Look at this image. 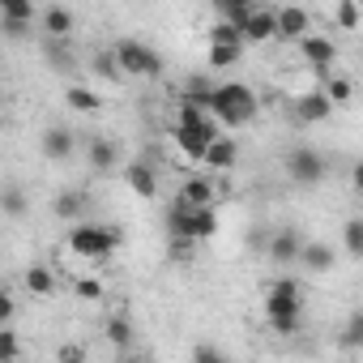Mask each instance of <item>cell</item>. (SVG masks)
I'll return each mask as SVG.
<instances>
[{
	"mask_svg": "<svg viewBox=\"0 0 363 363\" xmlns=\"http://www.w3.org/2000/svg\"><path fill=\"white\" fill-rule=\"evenodd\" d=\"M303 35H312V18H308V9H299V5H282V9H278V39L299 43Z\"/></svg>",
	"mask_w": 363,
	"mask_h": 363,
	"instance_id": "obj_11",
	"label": "cell"
},
{
	"mask_svg": "<svg viewBox=\"0 0 363 363\" xmlns=\"http://www.w3.org/2000/svg\"><path fill=\"white\" fill-rule=\"evenodd\" d=\"M111 52H116V60H120L124 77H145V82L162 77V56H158L150 43H141V39H120Z\"/></svg>",
	"mask_w": 363,
	"mask_h": 363,
	"instance_id": "obj_5",
	"label": "cell"
},
{
	"mask_svg": "<svg viewBox=\"0 0 363 363\" xmlns=\"http://www.w3.org/2000/svg\"><path fill=\"white\" fill-rule=\"evenodd\" d=\"M359 9H363V0H359Z\"/></svg>",
	"mask_w": 363,
	"mask_h": 363,
	"instance_id": "obj_42",
	"label": "cell"
},
{
	"mask_svg": "<svg viewBox=\"0 0 363 363\" xmlns=\"http://www.w3.org/2000/svg\"><path fill=\"white\" fill-rule=\"evenodd\" d=\"M179 103H197V107L214 111V86L206 77H189L184 86H179Z\"/></svg>",
	"mask_w": 363,
	"mask_h": 363,
	"instance_id": "obj_22",
	"label": "cell"
},
{
	"mask_svg": "<svg viewBox=\"0 0 363 363\" xmlns=\"http://www.w3.org/2000/svg\"><path fill=\"white\" fill-rule=\"evenodd\" d=\"M5 35L18 43V39H26L30 35V22H13V18H5Z\"/></svg>",
	"mask_w": 363,
	"mask_h": 363,
	"instance_id": "obj_37",
	"label": "cell"
},
{
	"mask_svg": "<svg viewBox=\"0 0 363 363\" xmlns=\"http://www.w3.org/2000/svg\"><path fill=\"white\" fill-rule=\"evenodd\" d=\"M103 333H107V342H111L116 350H133V342H137V325H133L124 312H111V316L103 320Z\"/></svg>",
	"mask_w": 363,
	"mask_h": 363,
	"instance_id": "obj_16",
	"label": "cell"
},
{
	"mask_svg": "<svg viewBox=\"0 0 363 363\" xmlns=\"http://www.w3.org/2000/svg\"><path fill=\"white\" fill-rule=\"evenodd\" d=\"M52 214H56L60 223H82V214H86V193H77V189H65V193H56V201H52Z\"/></svg>",
	"mask_w": 363,
	"mask_h": 363,
	"instance_id": "obj_19",
	"label": "cell"
},
{
	"mask_svg": "<svg viewBox=\"0 0 363 363\" xmlns=\"http://www.w3.org/2000/svg\"><path fill=\"white\" fill-rule=\"evenodd\" d=\"M244 39L248 43H269L278 39V9H252L248 26H244Z\"/></svg>",
	"mask_w": 363,
	"mask_h": 363,
	"instance_id": "obj_15",
	"label": "cell"
},
{
	"mask_svg": "<svg viewBox=\"0 0 363 363\" xmlns=\"http://www.w3.org/2000/svg\"><path fill=\"white\" fill-rule=\"evenodd\" d=\"M120 248V231L103 227V223H73L69 231V252L86 257V261H111Z\"/></svg>",
	"mask_w": 363,
	"mask_h": 363,
	"instance_id": "obj_4",
	"label": "cell"
},
{
	"mask_svg": "<svg viewBox=\"0 0 363 363\" xmlns=\"http://www.w3.org/2000/svg\"><path fill=\"white\" fill-rule=\"evenodd\" d=\"M48 60H52L56 69H65V65H73V52H69V39H52V43H48Z\"/></svg>",
	"mask_w": 363,
	"mask_h": 363,
	"instance_id": "obj_35",
	"label": "cell"
},
{
	"mask_svg": "<svg viewBox=\"0 0 363 363\" xmlns=\"http://www.w3.org/2000/svg\"><path fill=\"white\" fill-rule=\"evenodd\" d=\"M73 295L86 299V303H94V299H103V282H99V278H77V282H73Z\"/></svg>",
	"mask_w": 363,
	"mask_h": 363,
	"instance_id": "obj_34",
	"label": "cell"
},
{
	"mask_svg": "<svg viewBox=\"0 0 363 363\" xmlns=\"http://www.w3.org/2000/svg\"><path fill=\"white\" fill-rule=\"evenodd\" d=\"M124 179H128V189H133L137 197H154V193H158V175H154V167H150L145 158H137V162H128V171H124Z\"/></svg>",
	"mask_w": 363,
	"mask_h": 363,
	"instance_id": "obj_17",
	"label": "cell"
},
{
	"mask_svg": "<svg viewBox=\"0 0 363 363\" xmlns=\"http://www.w3.org/2000/svg\"><path fill=\"white\" fill-rule=\"evenodd\" d=\"M210 43H248V39H244V26H235V22L223 18V22L210 26Z\"/></svg>",
	"mask_w": 363,
	"mask_h": 363,
	"instance_id": "obj_30",
	"label": "cell"
},
{
	"mask_svg": "<svg viewBox=\"0 0 363 363\" xmlns=\"http://www.w3.org/2000/svg\"><path fill=\"white\" fill-rule=\"evenodd\" d=\"M206 60H210V69H231L244 60V43H210Z\"/></svg>",
	"mask_w": 363,
	"mask_h": 363,
	"instance_id": "obj_25",
	"label": "cell"
},
{
	"mask_svg": "<svg viewBox=\"0 0 363 363\" xmlns=\"http://www.w3.org/2000/svg\"><path fill=\"white\" fill-rule=\"evenodd\" d=\"M265 320H269V329L282 333V337L299 333V320H303V295H299V282H295V278H278V282H269V291H265Z\"/></svg>",
	"mask_w": 363,
	"mask_h": 363,
	"instance_id": "obj_1",
	"label": "cell"
},
{
	"mask_svg": "<svg viewBox=\"0 0 363 363\" xmlns=\"http://www.w3.org/2000/svg\"><path fill=\"white\" fill-rule=\"evenodd\" d=\"M26 291H30L35 299H52V295H56V274H52L48 265H30V269H26Z\"/></svg>",
	"mask_w": 363,
	"mask_h": 363,
	"instance_id": "obj_24",
	"label": "cell"
},
{
	"mask_svg": "<svg viewBox=\"0 0 363 363\" xmlns=\"http://www.w3.org/2000/svg\"><path fill=\"white\" fill-rule=\"evenodd\" d=\"M0 18H13V22H35V0H0Z\"/></svg>",
	"mask_w": 363,
	"mask_h": 363,
	"instance_id": "obj_29",
	"label": "cell"
},
{
	"mask_svg": "<svg viewBox=\"0 0 363 363\" xmlns=\"http://www.w3.org/2000/svg\"><path fill=\"white\" fill-rule=\"evenodd\" d=\"M214 137H218V124H214V116H206V120H193V124H175V133H171L175 150L184 154L189 162H201Z\"/></svg>",
	"mask_w": 363,
	"mask_h": 363,
	"instance_id": "obj_6",
	"label": "cell"
},
{
	"mask_svg": "<svg viewBox=\"0 0 363 363\" xmlns=\"http://www.w3.org/2000/svg\"><path fill=\"white\" fill-rule=\"evenodd\" d=\"M56 359H60V363H82V359H86V350H82V346H60V350H56Z\"/></svg>",
	"mask_w": 363,
	"mask_h": 363,
	"instance_id": "obj_38",
	"label": "cell"
},
{
	"mask_svg": "<svg viewBox=\"0 0 363 363\" xmlns=\"http://www.w3.org/2000/svg\"><path fill=\"white\" fill-rule=\"evenodd\" d=\"M333 22H337L342 30H359V26H363L359 0H333Z\"/></svg>",
	"mask_w": 363,
	"mask_h": 363,
	"instance_id": "obj_26",
	"label": "cell"
},
{
	"mask_svg": "<svg viewBox=\"0 0 363 363\" xmlns=\"http://www.w3.org/2000/svg\"><path fill=\"white\" fill-rule=\"evenodd\" d=\"M218 5V13H231V9H244V5H252V0H214Z\"/></svg>",
	"mask_w": 363,
	"mask_h": 363,
	"instance_id": "obj_41",
	"label": "cell"
},
{
	"mask_svg": "<svg viewBox=\"0 0 363 363\" xmlns=\"http://www.w3.org/2000/svg\"><path fill=\"white\" fill-rule=\"evenodd\" d=\"M325 94H329L333 103H350V94H354V82H350V77H329V82H325Z\"/></svg>",
	"mask_w": 363,
	"mask_h": 363,
	"instance_id": "obj_33",
	"label": "cell"
},
{
	"mask_svg": "<svg viewBox=\"0 0 363 363\" xmlns=\"http://www.w3.org/2000/svg\"><path fill=\"white\" fill-rule=\"evenodd\" d=\"M235 158H240L235 137H223V133H218V137L210 141V150H206V158H201V162H206V171H231V167H235Z\"/></svg>",
	"mask_w": 363,
	"mask_h": 363,
	"instance_id": "obj_14",
	"label": "cell"
},
{
	"mask_svg": "<svg viewBox=\"0 0 363 363\" xmlns=\"http://www.w3.org/2000/svg\"><path fill=\"white\" fill-rule=\"evenodd\" d=\"M167 231L179 240H210V235H218V210L214 206H189L184 197H175L167 210Z\"/></svg>",
	"mask_w": 363,
	"mask_h": 363,
	"instance_id": "obj_3",
	"label": "cell"
},
{
	"mask_svg": "<svg viewBox=\"0 0 363 363\" xmlns=\"http://www.w3.org/2000/svg\"><path fill=\"white\" fill-rule=\"evenodd\" d=\"M333 99L325 94V90H308V94H299L295 99V124H325L329 116H333Z\"/></svg>",
	"mask_w": 363,
	"mask_h": 363,
	"instance_id": "obj_9",
	"label": "cell"
},
{
	"mask_svg": "<svg viewBox=\"0 0 363 363\" xmlns=\"http://www.w3.org/2000/svg\"><path fill=\"white\" fill-rule=\"evenodd\" d=\"M86 162H90L94 171H111V167L120 162V150H116V141H107V137H94V141L86 145Z\"/></svg>",
	"mask_w": 363,
	"mask_h": 363,
	"instance_id": "obj_20",
	"label": "cell"
},
{
	"mask_svg": "<svg viewBox=\"0 0 363 363\" xmlns=\"http://www.w3.org/2000/svg\"><path fill=\"white\" fill-rule=\"evenodd\" d=\"M299 56H303L312 69H329L333 56H337V48H333V39H325V35H303V39H299Z\"/></svg>",
	"mask_w": 363,
	"mask_h": 363,
	"instance_id": "obj_13",
	"label": "cell"
},
{
	"mask_svg": "<svg viewBox=\"0 0 363 363\" xmlns=\"http://www.w3.org/2000/svg\"><path fill=\"white\" fill-rule=\"evenodd\" d=\"M39 26H43L48 39H73L77 18H73V9H65V5H48V9L39 13Z\"/></svg>",
	"mask_w": 363,
	"mask_h": 363,
	"instance_id": "obj_12",
	"label": "cell"
},
{
	"mask_svg": "<svg viewBox=\"0 0 363 363\" xmlns=\"http://www.w3.org/2000/svg\"><path fill=\"white\" fill-rule=\"evenodd\" d=\"M333 261H337V252H333L329 244H320V240L303 244V252H299V265H308L312 274H325V269H333Z\"/></svg>",
	"mask_w": 363,
	"mask_h": 363,
	"instance_id": "obj_21",
	"label": "cell"
},
{
	"mask_svg": "<svg viewBox=\"0 0 363 363\" xmlns=\"http://www.w3.org/2000/svg\"><path fill=\"white\" fill-rule=\"evenodd\" d=\"M13 316H18V299H13V291H0V325H13Z\"/></svg>",
	"mask_w": 363,
	"mask_h": 363,
	"instance_id": "obj_36",
	"label": "cell"
},
{
	"mask_svg": "<svg viewBox=\"0 0 363 363\" xmlns=\"http://www.w3.org/2000/svg\"><path fill=\"white\" fill-rule=\"evenodd\" d=\"M325 154L320 150H308V145H295L291 154H286V175L295 179L299 189H316L320 179H325Z\"/></svg>",
	"mask_w": 363,
	"mask_h": 363,
	"instance_id": "obj_7",
	"label": "cell"
},
{
	"mask_svg": "<svg viewBox=\"0 0 363 363\" xmlns=\"http://www.w3.org/2000/svg\"><path fill=\"white\" fill-rule=\"evenodd\" d=\"M337 342H342L346 350H359V346H363V312H350V316H346V325L337 329Z\"/></svg>",
	"mask_w": 363,
	"mask_h": 363,
	"instance_id": "obj_27",
	"label": "cell"
},
{
	"mask_svg": "<svg viewBox=\"0 0 363 363\" xmlns=\"http://www.w3.org/2000/svg\"><path fill=\"white\" fill-rule=\"evenodd\" d=\"M0 363H18V333H13V325H0Z\"/></svg>",
	"mask_w": 363,
	"mask_h": 363,
	"instance_id": "obj_32",
	"label": "cell"
},
{
	"mask_svg": "<svg viewBox=\"0 0 363 363\" xmlns=\"http://www.w3.org/2000/svg\"><path fill=\"white\" fill-rule=\"evenodd\" d=\"M193 359H223V350H218V346H206V342H201V346H193Z\"/></svg>",
	"mask_w": 363,
	"mask_h": 363,
	"instance_id": "obj_39",
	"label": "cell"
},
{
	"mask_svg": "<svg viewBox=\"0 0 363 363\" xmlns=\"http://www.w3.org/2000/svg\"><path fill=\"white\" fill-rule=\"evenodd\" d=\"M65 103H69V111H77V116H99V111H103V94L90 90V86H69V90H65Z\"/></svg>",
	"mask_w": 363,
	"mask_h": 363,
	"instance_id": "obj_18",
	"label": "cell"
},
{
	"mask_svg": "<svg viewBox=\"0 0 363 363\" xmlns=\"http://www.w3.org/2000/svg\"><path fill=\"white\" fill-rule=\"evenodd\" d=\"M0 210H5V218H22L26 214V197H22L18 184H9L5 193H0Z\"/></svg>",
	"mask_w": 363,
	"mask_h": 363,
	"instance_id": "obj_31",
	"label": "cell"
},
{
	"mask_svg": "<svg viewBox=\"0 0 363 363\" xmlns=\"http://www.w3.org/2000/svg\"><path fill=\"white\" fill-rule=\"evenodd\" d=\"M299 252H303V240H299V231H291V227L274 231L269 244H265V257H269L274 265H299Z\"/></svg>",
	"mask_w": 363,
	"mask_h": 363,
	"instance_id": "obj_10",
	"label": "cell"
},
{
	"mask_svg": "<svg viewBox=\"0 0 363 363\" xmlns=\"http://www.w3.org/2000/svg\"><path fill=\"white\" fill-rule=\"evenodd\" d=\"M257 111H261V103H257V90H252V86H244V82H223V86H214V120H218V124L240 128V124H252Z\"/></svg>",
	"mask_w": 363,
	"mask_h": 363,
	"instance_id": "obj_2",
	"label": "cell"
},
{
	"mask_svg": "<svg viewBox=\"0 0 363 363\" xmlns=\"http://www.w3.org/2000/svg\"><path fill=\"white\" fill-rule=\"evenodd\" d=\"M342 248L363 261V218H350V223L342 227Z\"/></svg>",
	"mask_w": 363,
	"mask_h": 363,
	"instance_id": "obj_28",
	"label": "cell"
},
{
	"mask_svg": "<svg viewBox=\"0 0 363 363\" xmlns=\"http://www.w3.org/2000/svg\"><path fill=\"white\" fill-rule=\"evenodd\" d=\"M39 150H43V158H48V162H69V158H73V150H77V137H73V128H69V124H48V128H43V137H39Z\"/></svg>",
	"mask_w": 363,
	"mask_h": 363,
	"instance_id": "obj_8",
	"label": "cell"
},
{
	"mask_svg": "<svg viewBox=\"0 0 363 363\" xmlns=\"http://www.w3.org/2000/svg\"><path fill=\"white\" fill-rule=\"evenodd\" d=\"M179 197H184L189 206H214V179H210V175H193V179H184Z\"/></svg>",
	"mask_w": 363,
	"mask_h": 363,
	"instance_id": "obj_23",
	"label": "cell"
},
{
	"mask_svg": "<svg viewBox=\"0 0 363 363\" xmlns=\"http://www.w3.org/2000/svg\"><path fill=\"white\" fill-rule=\"evenodd\" d=\"M350 184H354V193H363V158L350 167Z\"/></svg>",
	"mask_w": 363,
	"mask_h": 363,
	"instance_id": "obj_40",
	"label": "cell"
}]
</instances>
